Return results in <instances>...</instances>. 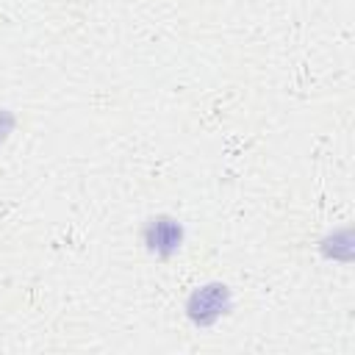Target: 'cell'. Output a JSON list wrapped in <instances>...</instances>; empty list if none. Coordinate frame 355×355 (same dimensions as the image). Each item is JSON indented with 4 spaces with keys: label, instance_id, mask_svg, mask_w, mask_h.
<instances>
[{
    "label": "cell",
    "instance_id": "obj_2",
    "mask_svg": "<svg viewBox=\"0 0 355 355\" xmlns=\"http://www.w3.org/2000/svg\"><path fill=\"white\" fill-rule=\"evenodd\" d=\"M183 241V227L172 216H153L144 225V244L155 255H172Z\"/></svg>",
    "mask_w": 355,
    "mask_h": 355
},
{
    "label": "cell",
    "instance_id": "obj_1",
    "mask_svg": "<svg viewBox=\"0 0 355 355\" xmlns=\"http://www.w3.org/2000/svg\"><path fill=\"white\" fill-rule=\"evenodd\" d=\"M227 308H230V288L222 283L200 286L197 291H191L186 302V313L194 324H214L222 313H227Z\"/></svg>",
    "mask_w": 355,
    "mask_h": 355
}]
</instances>
